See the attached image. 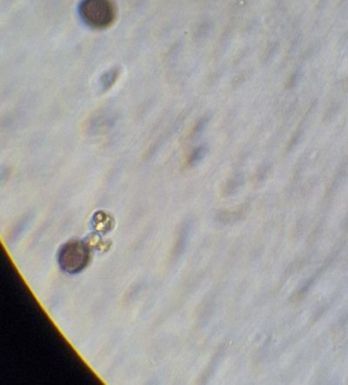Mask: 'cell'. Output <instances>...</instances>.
Instances as JSON below:
<instances>
[{"label":"cell","mask_w":348,"mask_h":385,"mask_svg":"<svg viewBox=\"0 0 348 385\" xmlns=\"http://www.w3.org/2000/svg\"><path fill=\"white\" fill-rule=\"evenodd\" d=\"M90 261V249L82 241L66 243L60 251L59 263L65 272L76 274L88 265Z\"/></svg>","instance_id":"6da1fadb"},{"label":"cell","mask_w":348,"mask_h":385,"mask_svg":"<svg viewBox=\"0 0 348 385\" xmlns=\"http://www.w3.org/2000/svg\"><path fill=\"white\" fill-rule=\"evenodd\" d=\"M80 14L87 25L96 29L108 27L115 19V7L109 0H84Z\"/></svg>","instance_id":"7a4b0ae2"}]
</instances>
